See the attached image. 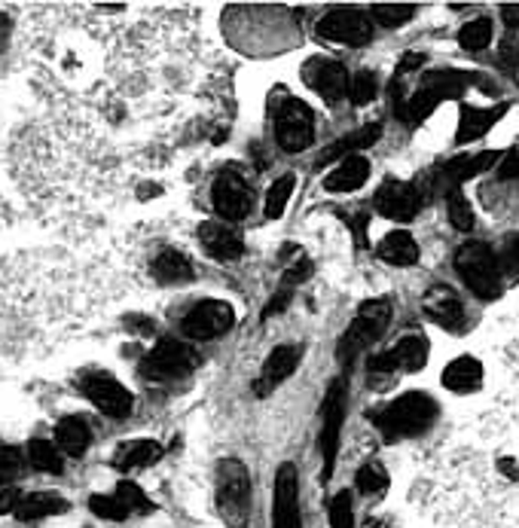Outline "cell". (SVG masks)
Segmentation results:
<instances>
[{"mask_svg":"<svg viewBox=\"0 0 519 528\" xmlns=\"http://www.w3.org/2000/svg\"><path fill=\"white\" fill-rule=\"evenodd\" d=\"M434 416H437V403L428 394H422V391H410V394L397 397L394 403L370 412V419L379 425V431H385L388 437L422 434L434 421Z\"/></svg>","mask_w":519,"mask_h":528,"instance_id":"1","label":"cell"},{"mask_svg":"<svg viewBox=\"0 0 519 528\" xmlns=\"http://www.w3.org/2000/svg\"><path fill=\"white\" fill-rule=\"evenodd\" d=\"M217 510H221L223 523L232 528H242L251 513V477H247L245 464L236 458L217 464Z\"/></svg>","mask_w":519,"mask_h":528,"instance_id":"2","label":"cell"},{"mask_svg":"<svg viewBox=\"0 0 519 528\" xmlns=\"http://www.w3.org/2000/svg\"><path fill=\"white\" fill-rule=\"evenodd\" d=\"M455 269L477 297L495 299L501 293V266L495 260V254L486 245H480V241H468V245L458 247Z\"/></svg>","mask_w":519,"mask_h":528,"instance_id":"3","label":"cell"},{"mask_svg":"<svg viewBox=\"0 0 519 528\" xmlns=\"http://www.w3.org/2000/svg\"><path fill=\"white\" fill-rule=\"evenodd\" d=\"M391 321V303L388 299H370L358 308V318L349 324V330L340 339V358L342 364H349L351 358H358V351H364L367 345H373L376 339H382Z\"/></svg>","mask_w":519,"mask_h":528,"instance_id":"4","label":"cell"},{"mask_svg":"<svg viewBox=\"0 0 519 528\" xmlns=\"http://www.w3.org/2000/svg\"><path fill=\"white\" fill-rule=\"evenodd\" d=\"M312 134H315L312 110H308L299 98L281 101V108L275 113V138H278V144H281V150L299 153V150H306L312 144Z\"/></svg>","mask_w":519,"mask_h":528,"instance_id":"5","label":"cell"},{"mask_svg":"<svg viewBox=\"0 0 519 528\" xmlns=\"http://www.w3.org/2000/svg\"><path fill=\"white\" fill-rule=\"evenodd\" d=\"M195 364V354L186 342L180 339H162V342L153 345V351L144 358L141 364V373L153 382H165V379H180L186 376Z\"/></svg>","mask_w":519,"mask_h":528,"instance_id":"6","label":"cell"},{"mask_svg":"<svg viewBox=\"0 0 519 528\" xmlns=\"http://www.w3.org/2000/svg\"><path fill=\"white\" fill-rule=\"evenodd\" d=\"M318 37L330 43H342V47H360L373 37V22L360 10L340 6V10H330L318 22Z\"/></svg>","mask_w":519,"mask_h":528,"instance_id":"7","label":"cell"},{"mask_svg":"<svg viewBox=\"0 0 519 528\" xmlns=\"http://www.w3.org/2000/svg\"><path fill=\"white\" fill-rule=\"evenodd\" d=\"M82 394L98 406V412H104V416H110V419H125L134 406L132 391L108 373L86 376V382H82Z\"/></svg>","mask_w":519,"mask_h":528,"instance_id":"8","label":"cell"},{"mask_svg":"<svg viewBox=\"0 0 519 528\" xmlns=\"http://www.w3.org/2000/svg\"><path fill=\"white\" fill-rule=\"evenodd\" d=\"M236 321V312H232L229 303H221V299H205L180 321V333L186 339H212L227 333Z\"/></svg>","mask_w":519,"mask_h":528,"instance_id":"9","label":"cell"},{"mask_svg":"<svg viewBox=\"0 0 519 528\" xmlns=\"http://www.w3.org/2000/svg\"><path fill=\"white\" fill-rule=\"evenodd\" d=\"M254 205V193L251 186L245 184V177L238 175V171L227 169L221 177H217L214 184V208L217 214L223 217V221L229 223H238L247 217V211Z\"/></svg>","mask_w":519,"mask_h":528,"instance_id":"10","label":"cell"},{"mask_svg":"<svg viewBox=\"0 0 519 528\" xmlns=\"http://www.w3.org/2000/svg\"><path fill=\"white\" fill-rule=\"evenodd\" d=\"M303 80L308 89H315L327 104L340 101L349 95V74L333 58H308L303 65Z\"/></svg>","mask_w":519,"mask_h":528,"instance_id":"11","label":"cell"},{"mask_svg":"<svg viewBox=\"0 0 519 528\" xmlns=\"http://www.w3.org/2000/svg\"><path fill=\"white\" fill-rule=\"evenodd\" d=\"M376 208H379L382 217H388V221H412L416 217V211L422 208V195H419L416 186L410 184H401V180H388V184H382L379 190H376Z\"/></svg>","mask_w":519,"mask_h":528,"instance_id":"12","label":"cell"},{"mask_svg":"<svg viewBox=\"0 0 519 528\" xmlns=\"http://www.w3.org/2000/svg\"><path fill=\"white\" fill-rule=\"evenodd\" d=\"M345 419V385L333 382L324 401V428H321V455H324V477L333 471L336 446H340V428Z\"/></svg>","mask_w":519,"mask_h":528,"instance_id":"13","label":"cell"},{"mask_svg":"<svg viewBox=\"0 0 519 528\" xmlns=\"http://www.w3.org/2000/svg\"><path fill=\"white\" fill-rule=\"evenodd\" d=\"M272 528H303V523H299V498H297V467L293 464H281L275 473Z\"/></svg>","mask_w":519,"mask_h":528,"instance_id":"14","label":"cell"},{"mask_svg":"<svg viewBox=\"0 0 519 528\" xmlns=\"http://www.w3.org/2000/svg\"><path fill=\"white\" fill-rule=\"evenodd\" d=\"M199 241H202V247H205V251L221 263H232L245 254L242 236H238V232L227 223H212V221L202 223L199 226Z\"/></svg>","mask_w":519,"mask_h":528,"instance_id":"15","label":"cell"},{"mask_svg":"<svg viewBox=\"0 0 519 528\" xmlns=\"http://www.w3.org/2000/svg\"><path fill=\"white\" fill-rule=\"evenodd\" d=\"M425 315L431 318L434 324H440V327H446V330H458L464 324V308H462V299L455 297V290H449V288H434V290H428L425 293Z\"/></svg>","mask_w":519,"mask_h":528,"instance_id":"16","label":"cell"},{"mask_svg":"<svg viewBox=\"0 0 519 528\" xmlns=\"http://www.w3.org/2000/svg\"><path fill=\"white\" fill-rule=\"evenodd\" d=\"M299 364V349L297 345H278V349L266 358L263 376L257 379V394H269L278 382H284Z\"/></svg>","mask_w":519,"mask_h":528,"instance_id":"17","label":"cell"},{"mask_svg":"<svg viewBox=\"0 0 519 528\" xmlns=\"http://www.w3.org/2000/svg\"><path fill=\"white\" fill-rule=\"evenodd\" d=\"M382 134V126L379 123H367L364 128H358V132H349L345 138H340L336 144H330L324 153H321V165H330V162H342L349 160V156H358L360 150H367L370 144H376V138Z\"/></svg>","mask_w":519,"mask_h":528,"instance_id":"18","label":"cell"},{"mask_svg":"<svg viewBox=\"0 0 519 528\" xmlns=\"http://www.w3.org/2000/svg\"><path fill=\"white\" fill-rule=\"evenodd\" d=\"M440 382H443V388L455 391V394H471V391H477L480 382H483V367H480L477 358L462 354V358L453 360V364H446Z\"/></svg>","mask_w":519,"mask_h":528,"instance_id":"19","label":"cell"},{"mask_svg":"<svg viewBox=\"0 0 519 528\" xmlns=\"http://www.w3.org/2000/svg\"><path fill=\"white\" fill-rule=\"evenodd\" d=\"M367 177H370V162L364 156H349L324 177V186L330 193H351L358 186H364Z\"/></svg>","mask_w":519,"mask_h":528,"instance_id":"20","label":"cell"},{"mask_svg":"<svg viewBox=\"0 0 519 528\" xmlns=\"http://www.w3.org/2000/svg\"><path fill=\"white\" fill-rule=\"evenodd\" d=\"M162 458V446L156 440H129L114 452L117 471H141Z\"/></svg>","mask_w":519,"mask_h":528,"instance_id":"21","label":"cell"},{"mask_svg":"<svg viewBox=\"0 0 519 528\" xmlns=\"http://www.w3.org/2000/svg\"><path fill=\"white\" fill-rule=\"evenodd\" d=\"M504 110H507V108H486V110H480V108H464V110H462V119H458L455 141L468 144V141L483 138L489 128H492V126L504 117Z\"/></svg>","mask_w":519,"mask_h":528,"instance_id":"22","label":"cell"},{"mask_svg":"<svg viewBox=\"0 0 519 528\" xmlns=\"http://www.w3.org/2000/svg\"><path fill=\"white\" fill-rule=\"evenodd\" d=\"M67 510V501L52 492H34V495H25L19 498L16 504V516L25 519V523H34V519H47V516H56V513H65Z\"/></svg>","mask_w":519,"mask_h":528,"instance_id":"23","label":"cell"},{"mask_svg":"<svg viewBox=\"0 0 519 528\" xmlns=\"http://www.w3.org/2000/svg\"><path fill=\"white\" fill-rule=\"evenodd\" d=\"M379 256L388 266H412L419 260V245L406 232H388L379 245Z\"/></svg>","mask_w":519,"mask_h":528,"instance_id":"24","label":"cell"},{"mask_svg":"<svg viewBox=\"0 0 519 528\" xmlns=\"http://www.w3.org/2000/svg\"><path fill=\"white\" fill-rule=\"evenodd\" d=\"M498 160H501V153H495V150L473 153V156H455V160H449V165H446V175L453 184H458V180H471V177L489 171Z\"/></svg>","mask_w":519,"mask_h":528,"instance_id":"25","label":"cell"},{"mask_svg":"<svg viewBox=\"0 0 519 528\" xmlns=\"http://www.w3.org/2000/svg\"><path fill=\"white\" fill-rule=\"evenodd\" d=\"M56 446L62 455H82L89 446V428L80 419H62L56 425Z\"/></svg>","mask_w":519,"mask_h":528,"instance_id":"26","label":"cell"},{"mask_svg":"<svg viewBox=\"0 0 519 528\" xmlns=\"http://www.w3.org/2000/svg\"><path fill=\"white\" fill-rule=\"evenodd\" d=\"M153 275L160 278L162 284H180V281H190L193 278V266L180 251H162L153 260Z\"/></svg>","mask_w":519,"mask_h":528,"instance_id":"27","label":"cell"},{"mask_svg":"<svg viewBox=\"0 0 519 528\" xmlns=\"http://www.w3.org/2000/svg\"><path fill=\"white\" fill-rule=\"evenodd\" d=\"M391 358H394V367L397 369H422L425 367V358H428V342L422 336H406L401 342L394 345V349H388Z\"/></svg>","mask_w":519,"mask_h":528,"instance_id":"28","label":"cell"},{"mask_svg":"<svg viewBox=\"0 0 519 528\" xmlns=\"http://www.w3.org/2000/svg\"><path fill=\"white\" fill-rule=\"evenodd\" d=\"M28 462H31L37 471H43V473H58V471H62V452H58L56 443L31 440V443H28Z\"/></svg>","mask_w":519,"mask_h":528,"instance_id":"29","label":"cell"},{"mask_svg":"<svg viewBox=\"0 0 519 528\" xmlns=\"http://www.w3.org/2000/svg\"><path fill=\"white\" fill-rule=\"evenodd\" d=\"M489 40H492V22L489 19H473L462 28V31H458V47L468 49V52L486 49Z\"/></svg>","mask_w":519,"mask_h":528,"instance_id":"30","label":"cell"},{"mask_svg":"<svg viewBox=\"0 0 519 528\" xmlns=\"http://www.w3.org/2000/svg\"><path fill=\"white\" fill-rule=\"evenodd\" d=\"M290 195H293V175L278 177L266 193V217H272V221L275 217H281L290 202Z\"/></svg>","mask_w":519,"mask_h":528,"instance_id":"31","label":"cell"},{"mask_svg":"<svg viewBox=\"0 0 519 528\" xmlns=\"http://www.w3.org/2000/svg\"><path fill=\"white\" fill-rule=\"evenodd\" d=\"M89 510H92L95 516L108 519V523H123V519L129 516V507H125L117 495H92L89 498Z\"/></svg>","mask_w":519,"mask_h":528,"instance_id":"32","label":"cell"},{"mask_svg":"<svg viewBox=\"0 0 519 528\" xmlns=\"http://www.w3.org/2000/svg\"><path fill=\"white\" fill-rule=\"evenodd\" d=\"M376 95H379V82H376V74L358 71L355 77L349 80V98L355 104H370Z\"/></svg>","mask_w":519,"mask_h":528,"instance_id":"33","label":"cell"},{"mask_svg":"<svg viewBox=\"0 0 519 528\" xmlns=\"http://www.w3.org/2000/svg\"><path fill=\"white\" fill-rule=\"evenodd\" d=\"M327 523L330 528H355V510H351V495L340 492L327 507Z\"/></svg>","mask_w":519,"mask_h":528,"instance_id":"34","label":"cell"},{"mask_svg":"<svg viewBox=\"0 0 519 528\" xmlns=\"http://www.w3.org/2000/svg\"><path fill=\"white\" fill-rule=\"evenodd\" d=\"M412 13H416V6H410V4H376L373 6L376 22H379V25H385V28L403 25V22L412 19Z\"/></svg>","mask_w":519,"mask_h":528,"instance_id":"35","label":"cell"},{"mask_svg":"<svg viewBox=\"0 0 519 528\" xmlns=\"http://www.w3.org/2000/svg\"><path fill=\"white\" fill-rule=\"evenodd\" d=\"M114 495L125 504V507H129V513H132V510H138V513H150V510H153V504H150V498L144 495V489L134 486V482H129V480L119 482Z\"/></svg>","mask_w":519,"mask_h":528,"instance_id":"36","label":"cell"},{"mask_svg":"<svg viewBox=\"0 0 519 528\" xmlns=\"http://www.w3.org/2000/svg\"><path fill=\"white\" fill-rule=\"evenodd\" d=\"M449 221H453L455 229H462V232L473 229V211L468 205V199H464L458 190L449 193Z\"/></svg>","mask_w":519,"mask_h":528,"instance_id":"37","label":"cell"},{"mask_svg":"<svg viewBox=\"0 0 519 528\" xmlns=\"http://www.w3.org/2000/svg\"><path fill=\"white\" fill-rule=\"evenodd\" d=\"M385 486H388V477H385V471H382V467L367 464V467H360V471H358V489L364 495H382V492H385Z\"/></svg>","mask_w":519,"mask_h":528,"instance_id":"38","label":"cell"},{"mask_svg":"<svg viewBox=\"0 0 519 528\" xmlns=\"http://www.w3.org/2000/svg\"><path fill=\"white\" fill-rule=\"evenodd\" d=\"M19 471H22V452L13 446H0V486L16 480Z\"/></svg>","mask_w":519,"mask_h":528,"instance_id":"39","label":"cell"},{"mask_svg":"<svg viewBox=\"0 0 519 528\" xmlns=\"http://www.w3.org/2000/svg\"><path fill=\"white\" fill-rule=\"evenodd\" d=\"M123 324H125V330L134 333V336H150L156 330L153 318H147V315H125Z\"/></svg>","mask_w":519,"mask_h":528,"instance_id":"40","label":"cell"},{"mask_svg":"<svg viewBox=\"0 0 519 528\" xmlns=\"http://www.w3.org/2000/svg\"><path fill=\"white\" fill-rule=\"evenodd\" d=\"M288 303H290V288H281L272 299H269L266 312H263V321L272 318V315H278V312H284V306H288Z\"/></svg>","mask_w":519,"mask_h":528,"instance_id":"41","label":"cell"},{"mask_svg":"<svg viewBox=\"0 0 519 528\" xmlns=\"http://www.w3.org/2000/svg\"><path fill=\"white\" fill-rule=\"evenodd\" d=\"M501 177H504V180L519 177V156H516V153H507V156H504V162H501Z\"/></svg>","mask_w":519,"mask_h":528,"instance_id":"42","label":"cell"},{"mask_svg":"<svg viewBox=\"0 0 519 528\" xmlns=\"http://www.w3.org/2000/svg\"><path fill=\"white\" fill-rule=\"evenodd\" d=\"M419 65H425V56H422V52H406V56L401 58V65H397V74L416 71Z\"/></svg>","mask_w":519,"mask_h":528,"instance_id":"43","label":"cell"},{"mask_svg":"<svg viewBox=\"0 0 519 528\" xmlns=\"http://www.w3.org/2000/svg\"><path fill=\"white\" fill-rule=\"evenodd\" d=\"M16 504H19V495L13 492V489H4V492H0V516L16 510Z\"/></svg>","mask_w":519,"mask_h":528,"instance_id":"44","label":"cell"},{"mask_svg":"<svg viewBox=\"0 0 519 528\" xmlns=\"http://www.w3.org/2000/svg\"><path fill=\"white\" fill-rule=\"evenodd\" d=\"M507 266L514 269V273H519V236L516 238H510V245H507Z\"/></svg>","mask_w":519,"mask_h":528,"instance_id":"45","label":"cell"},{"mask_svg":"<svg viewBox=\"0 0 519 528\" xmlns=\"http://www.w3.org/2000/svg\"><path fill=\"white\" fill-rule=\"evenodd\" d=\"M501 16L507 22L510 28H519V4H504L501 6Z\"/></svg>","mask_w":519,"mask_h":528,"instance_id":"46","label":"cell"}]
</instances>
